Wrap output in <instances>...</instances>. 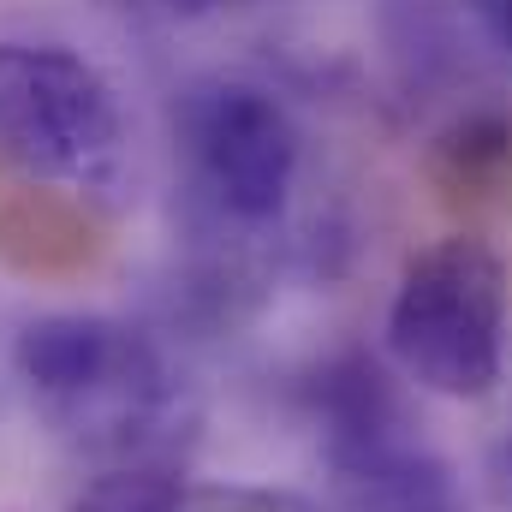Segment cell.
Listing matches in <instances>:
<instances>
[{
    "label": "cell",
    "instance_id": "7a4b0ae2",
    "mask_svg": "<svg viewBox=\"0 0 512 512\" xmlns=\"http://www.w3.org/2000/svg\"><path fill=\"white\" fill-rule=\"evenodd\" d=\"M393 364L441 399H489L507 370V262L453 233L417 251L387 304Z\"/></svg>",
    "mask_w": 512,
    "mask_h": 512
},
{
    "label": "cell",
    "instance_id": "52a82bcc",
    "mask_svg": "<svg viewBox=\"0 0 512 512\" xmlns=\"http://www.w3.org/2000/svg\"><path fill=\"white\" fill-rule=\"evenodd\" d=\"M429 173L447 197H489L512 173V114L507 108H471L429 143Z\"/></svg>",
    "mask_w": 512,
    "mask_h": 512
},
{
    "label": "cell",
    "instance_id": "5b68a950",
    "mask_svg": "<svg viewBox=\"0 0 512 512\" xmlns=\"http://www.w3.org/2000/svg\"><path fill=\"white\" fill-rule=\"evenodd\" d=\"M310 405H316V423H322L328 471L411 441L405 435V405L387 382V370L364 352H340L334 364H322L316 382H310Z\"/></svg>",
    "mask_w": 512,
    "mask_h": 512
},
{
    "label": "cell",
    "instance_id": "8fae6325",
    "mask_svg": "<svg viewBox=\"0 0 512 512\" xmlns=\"http://www.w3.org/2000/svg\"><path fill=\"white\" fill-rule=\"evenodd\" d=\"M483 12H489V30H495V42L507 48V60H512V0H483Z\"/></svg>",
    "mask_w": 512,
    "mask_h": 512
},
{
    "label": "cell",
    "instance_id": "9c48e42d",
    "mask_svg": "<svg viewBox=\"0 0 512 512\" xmlns=\"http://www.w3.org/2000/svg\"><path fill=\"white\" fill-rule=\"evenodd\" d=\"M173 512H322L292 489H256V483H185Z\"/></svg>",
    "mask_w": 512,
    "mask_h": 512
},
{
    "label": "cell",
    "instance_id": "277c9868",
    "mask_svg": "<svg viewBox=\"0 0 512 512\" xmlns=\"http://www.w3.org/2000/svg\"><path fill=\"white\" fill-rule=\"evenodd\" d=\"M179 137L191 149L209 203L227 221L262 227L286 209L298 173V126L262 84L245 78L197 84L179 108Z\"/></svg>",
    "mask_w": 512,
    "mask_h": 512
},
{
    "label": "cell",
    "instance_id": "ba28073f",
    "mask_svg": "<svg viewBox=\"0 0 512 512\" xmlns=\"http://www.w3.org/2000/svg\"><path fill=\"white\" fill-rule=\"evenodd\" d=\"M185 477L167 459H120L114 471L90 477L66 512H173Z\"/></svg>",
    "mask_w": 512,
    "mask_h": 512
},
{
    "label": "cell",
    "instance_id": "7c38bea8",
    "mask_svg": "<svg viewBox=\"0 0 512 512\" xmlns=\"http://www.w3.org/2000/svg\"><path fill=\"white\" fill-rule=\"evenodd\" d=\"M501 489H507V507H512V441H507V453H501Z\"/></svg>",
    "mask_w": 512,
    "mask_h": 512
},
{
    "label": "cell",
    "instance_id": "30bf717a",
    "mask_svg": "<svg viewBox=\"0 0 512 512\" xmlns=\"http://www.w3.org/2000/svg\"><path fill=\"white\" fill-rule=\"evenodd\" d=\"M102 6L108 12H126V18H197L215 0H102Z\"/></svg>",
    "mask_w": 512,
    "mask_h": 512
},
{
    "label": "cell",
    "instance_id": "8992f818",
    "mask_svg": "<svg viewBox=\"0 0 512 512\" xmlns=\"http://www.w3.org/2000/svg\"><path fill=\"white\" fill-rule=\"evenodd\" d=\"M334 483H340L346 512H459L453 471L417 441H399L358 465H340Z\"/></svg>",
    "mask_w": 512,
    "mask_h": 512
},
{
    "label": "cell",
    "instance_id": "3957f363",
    "mask_svg": "<svg viewBox=\"0 0 512 512\" xmlns=\"http://www.w3.org/2000/svg\"><path fill=\"white\" fill-rule=\"evenodd\" d=\"M0 155L30 179H102L120 155L114 84L60 42H0Z\"/></svg>",
    "mask_w": 512,
    "mask_h": 512
},
{
    "label": "cell",
    "instance_id": "6da1fadb",
    "mask_svg": "<svg viewBox=\"0 0 512 512\" xmlns=\"http://www.w3.org/2000/svg\"><path fill=\"white\" fill-rule=\"evenodd\" d=\"M12 358L66 435L96 453L161 459L155 441L179 411V387L137 328L114 316H36L24 322Z\"/></svg>",
    "mask_w": 512,
    "mask_h": 512
}]
</instances>
